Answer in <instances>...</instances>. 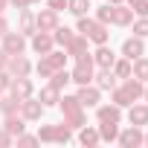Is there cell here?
<instances>
[{
    "mask_svg": "<svg viewBox=\"0 0 148 148\" xmlns=\"http://www.w3.org/2000/svg\"><path fill=\"white\" fill-rule=\"evenodd\" d=\"M70 82H73V79H70V73H67L64 67H61V70H55L52 76H49V84H52V87H58V90H61V87H67Z\"/></svg>",
    "mask_w": 148,
    "mask_h": 148,
    "instance_id": "f1b7e54d",
    "label": "cell"
},
{
    "mask_svg": "<svg viewBox=\"0 0 148 148\" xmlns=\"http://www.w3.org/2000/svg\"><path fill=\"white\" fill-rule=\"evenodd\" d=\"M9 90H12V96H18V99L23 102V99H29V96L35 93V84L29 82V76H21V79H15V82H12V87H9Z\"/></svg>",
    "mask_w": 148,
    "mask_h": 148,
    "instance_id": "8fae6325",
    "label": "cell"
},
{
    "mask_svg": "<svg viewBox=\"0 0 148 148\" xmlns=\"http://www.w3.org/2000/svg\"><path fill=\"white\" fill-rule=\"evenodd\" d=\"M6 70L12 73L15 79H21V76H29V73H32V64H29V58H23V52H21V55H9Z\"/></svg>",
    "mask_w": 148,
    "mask_h": 148,
    "instance_id": "52a82bcc",
    "label": "cell"
},
{
    "mask_svg": "<svg viewBox=\"0 0 148 148\" xmlns=\"http://www.w3.org/2000/svg\"><path fill=\"white\" fill-rule=\"evenodd\" d=\"M32 3H41V0H29V6H32Z\"/></svg>",
    "mask_w": 148,
    "mask_h": 148,
    "instance_id": "c3c4849f",
    "label": "cell"
},
{
    "mask_svg": "<svg viewBox=\"0 0 148 148\" xmlns=\"http://www.w3.org/2000/svg\"><path fill=\"white\" fill-rule=\"evenodd\" d=\"M12 82H15V76L9 70H0V93H6L9 87H12Z\"/></svg>",
    "mask_w": 148,
    "mask_h": 148,
    "instance_id": "8d00e7d4",
    "label": "cell"
},
{
    "mask_svg": "<svg viewBox=\"0 0 148 148\" xmlns=\"http://www.w3.org/2000/svg\"><path fill=\"white\" fill-rule=\"evenodd\" d=\"M38 99H41V105H44V108H52V105H58L61 90H58V87H52V84H47V87L41 90V96H38Z\"/></svg>",
    "mask_w": 148,
    "mask_h": 148,
    "instance_id": "7402d4cb",
    "label": "cell"
},
{
    "mask_svg": "<svg viewBox=\"0 0 148 148\" xmlns=\"http://www.w3.org/2000/svg\"><path fill=\"white\" fill-rule=\"evenodd\" d=\"M79 32L87 35V41H93V44H108V38H110L108 23H99L96 18H87V15L79 18Z\"/></svg>",
    "mask_w": 148,
    "mask_h": 148,
    "instance_id": "7a4b0ae2",
    "label": "cell"
},
{
    "mask_svg": "<svg viewBox=\"0 0 148 148\" xmlns=\"http://www.w3.org/2000/svg\"><path fill=\"white\" fill-rule=\"evenodd\" d=\"M6 6H9V0H0V15L6 12Z\"/></svg>",
    "mask_w": 148,
    "mask_h": 148,
    "instance_id": "ee69618b",
    "label": "cell"
},
{
    "mask_svg": "<svg viewBox=\"0 0 148 148\" xmlns=\"http://www.w3.org/2000/svg\"><path fill=\"white\" fill-rule=\"evenodd\" d=\"M58 108H61V113H64V125H70L73 131L82 128V125H87L84 108H82L79 96H64V99H58Z\"/></svg>",
    "mask_w": 148,
    "mask_h": 148,
    "instance_id": "6da1fadb",
    "label": "cell"
},
{
    "mask_svg": "<svg viewBox=\"0 0 148 148\" xmlns=\"http://www.w3.org/2000/svg\"><path fill=\"white\" fill-rule=\"evenodd\" d=\"M23 122H26L23 116H18V113H12V116H6V122H3V128H6V131H9L12 136H21V134H23V128H26Z\"/></svg>",
    "mask_w": 148,
    "mask_h": 148,
    "instance_id": "603a6c76",
    "label": "cell"
},
{
    "mask_svg": "<svg viewBox=\"0 0 148 148\" xmlns=\"http://www.w3.org/2000/svg\"><path fill=\"white\" fill-rule=\"evenodd\" d=\"M26 49V35L23 32H6L3 35V52L6 55H21Z\"/></svg>",
    "mask_w": 148,
    "mask_h": 148,
    "instance_id": "277c9868",
    "label": "cell"
},
{
    "mask_svg": "<svg viewBox=\"0 0 148 148\" xmlns=\"http://www.w3.org/2000/svg\"><path fill=\"white\" fill-rule=\"evenodd\" d=\"M113 61H116L113 49H110L108 44H99V49L93 52V64H96V67H113Z\"/></svg>",
    "mask_w": 148,
    "mask_h": 148,
    "instance_id": "e0dca14e",
    "label": "cell"
},
{
    "mask_svg": "<svg viewBox=\"0 0 148 148\" xmlns=\"http://www.w3.org/2000/svg\"><path fill=\"white\" fill-rule=\"evenodd\" d=\"M116 139H119V145H125V148H136V145H142V131H139L136 125H131V128L122 131Z\"/></svg>",
    "mask_w": 148,
    "mask_h": 148,
    "instance_id": "9a60e30c",
    "label": "cell"
},
{
    "mask_svg": "<svg viewBox=\"0 0 148 148\" xmlns=\"http://www.w3.org/2000/svg\"><path fill=\"white\" fill-rule=\"evenodd\" d=\"M99 136L105 139V142H113L116 136H119V122H99Z\"/></svg>",
    "mask_w": 148,
    "mask_h": 148,
    "instance_id": "cb8c5ba5",
    "label": "cell"
},
{
    "mask_svg": "<svg viewBox=\"0 0 148 148\" xmlns=\"http://www.w3.org/2000/svg\"><path fill=\"white\" fill-rule=\"evenodd\" d=\"M79 142L90 148V145H99V142H102V136H99V131H96V128H87V125H82V134H79Z\"/></svg>",
    "mask_w": 148,
    "mask_h": 148,
    "instance_id": "d4e9b609",
    "label": "cell"
},
{
    "mask_svg": "<svg viewBox=\"0 0 148 148\" xmlns=\"http://www.w3.org/2000/svg\"><path fill=\"white\" fill-rule=\"evenodd\" d=\"M131 9H134V15H139V18H148V0H134V3H128Z\"/></svg>",
    "mask_w": 148,
    "mask_h": 148,
    "instance_id": "d590c367",
    "label": "cell"
},
{
    "mask_svg": "<svg viewBox=\"0 0 148 148\" xmlns=\"http://www.w3.org/2000/svg\"><path fill=\"white\" fill-rule=\"evenodd\" d=\"M35 23H38L41 32H52V29L58 26V12H55V9H41V12L35 15Z\"/></svg>",
    "mask_w": 148,
    "mask_h": 148,
    "instance_id": "9c48e42d",
    "label": "cell"
},
{
    "mask_svg": "<svg viewBox=\"0 0 148 148\" xmlns=\"http://www.w3.org/2000/svg\"><path fill=\"white\" fill-rule=\"evenodd\" d=\"M18 139V145H35L38 142V136H29V134H21V136H15Z\"/></svg>",
    "mask_w": 148,
    "mask_h": 148,
    "instance_id": "f35d334b",
    "label": "cell"
},
{
    "mask_svg": "<svg viewBox=\"0 0 148 148\" xmlns=\"http://www.w3.org/2000/svg\"><path fill=\"white\" fill-rule=\"evenodd\" d=\"M47 58H49V64H52L55 70H61V67L67 64V52H58V49H49V52H47Z\"/></svg>",
    "mask_w": 148,
    "mask_h": 148,
    "instance_id": "4dcf8cb0",
    "label": "cell"
},
{
    "mask_svg": "<svg viewBox=\"0 0 148 148\" xmlns=\"http://www.w3.org/2000/svg\"><path fill=\"white\" fill-rule=\"evenodd\" d=\"M113 76L116 79H131V58H122V61H113Z\"/></svg>",
    "mask_w": 148,
    "mask_h": 148,
    "instance_id": "83f0119b",
    "label": "cell"
},
{
    "mask_svg": "<svg viewBox=\"0 0 148 148\" xmlns=\"http://www.w3.org/2000/svg\"><path fill=\"white\" fill-rule=\"evenodd\" d=\"M128 122L136 125V128H145V125H148V105H131Z\"/></svg>",
    "mask_w": 148,
    "mask_h": 148,
    "instance_id": "ac0fdd59",
    "label": "cell"
},
{
    "mask_svg": "<svg viewBox=\"0 0 148 148\" xmlns=\"http://www.w3.org/2000/svg\"><path fill=\"white\" fill-rule=\"evenodd\" d=\"M131 21H134V9L125 6V3H116V6H113V15H110V23H116V26H131Z\"/></svg>",
    "mask_w": 148,
    "mask_h": 148,
    "instance_id": "7c38bea8",
    "label": "cell"
},
{
    "mask_svg": "<svg viewBox=\"0 0 148 148\" xmlns=\"http://www.w3.org/2000/svg\"><path fill=\"white\" fill-rule=\"evenodd\" d=\"M96 119H99V122H119V119H122V108L113 105V102H110V105H102V108L96 105Z\"/></svg>",
    "mask_w": 148,
    "mask_h": 148,
    "instance_id": "4fadbf2b",
    "label": "cell"
},
{
    "mask_svg": "<svg viewBox=\"0 0 148 148\" xmlns=\"http://www.w3.org/2000/svg\"><path fill=\"white\" fill-rule=\"evenodd\" d=\"M108 3H110V6H116V3H125V0H108Z\"/></svg>",
    "mask_w": 148,
    "mask_h": 148,
    "instance_id": "f6af8a7d",
    "label": "cell"
},
{
    "mask_svg": "<svg viewBox=\"0 0 148 148\" xmlns=\"http://www.w3.org/2000/svg\"><path fill=\"white\" fill-rule=\"evenodd\" d=\"M21 116L26 119V122H38L41 116H44V105H41V99H23L21 102Z\"/></svg>",
    "mask_w": 148,
    "mask_h": 148,
    "instance_id": "8992f818",
    "label": "cell"
},
{
    "mask_svg": "<svg viewBox=\"0 0 148 148\" xmlns=\"http://www.w3.org/2000/svg\"><path fill=\"white\" fill-rule=\"evenodd\" d=\"M110 15H113V6H110V3H105V6L96 9V21H99V23H110Z\"/></svg>",
    "mask_w": 148,
    "mask_h": 148,
    "instance_id": "836d02e7",
    "label": "cell"
},
{
    "mask_svg": "<svg viewBox=\"0 0 148 148\" xmlns=\"http://www.w3.org/2000/svg\"><path fill=\"white\" fill-rule=\"evenodd\" d=\"M142 96H145V102H148V84H145V90H142Z\"/></svg>",
    "mask_w": 148,
    "mask_h": 148,
    "instance_id": "bcb514c9",
    "label": "cell"
},
{
    "mask_svg": "<svg viewBox=\"0 0 148 148\" xmlns=\"http://www.w3.org/2000/svg\"><path fill=\"white\" fill-rule=\"evenodd\" d=\"M12 142H15V136H12V134H9L6 128H0V145L6 148V145H12Z\"/></svg>",
    "mask_w": 148,
    "mask_h": 148,
    "instance_id": "74e56055",
    "label": "cell"
},
{
    "mask_svg": "<svg viewBox=\"0 0 148 148\" xmlns=\"http://www.w3.org/2000/svg\"><path fill=\"white\" fill-rule=\"evenodd\" d=\"M38 142H55V125L38 128Z\"/></svg>",
    "mask_w": 148,
    "mask_h": 148,
    "instance_id": "d6a6232c",
    "label": "cell"
},
{
    "mask_svg": "<svg viewBox=\"0 0 148 148\" xmlns=\"http://www.w3.org/2000/svg\"><path fill=\"white\" fill-rule=\"evenodd\" d=\"M67 12H73L76 18L90 12V0H67Z\"/></svg>",
    "mask_w": 148,
    "mask_h": 148,
    "instance_id": "484cf974",
    "label": "cell"
},
{
    "mask_svg": "<svg viewBox=\"0 0 148 148\" xmlns=\"http://www.w3.org/2000/svg\"><path fill=\"white\" fill-rule=\"evenodd\" d=\"M64 52H67V55H73L76 61H82V58H90V52H87V35L76 32V35H73V41L64 47Z\"/></svg>",
    "mask_w": 148,
    "mask_h": 148,
    "instance_id": "5b68a950",
    "label": "cell"
},
{
    "mask_svg": "<svg viewBox=\"0 0 148 148\" xmlns=\"http://www.w3.org/2000/svg\"><path fill=\"white\" fill-rule=\"evenodd\" d=\"M70 79L76 82L79 87H82V84H93V55L76 61V67H73V73H70Z\"/></svg>",
    "mask_w": 148,
    "mask_h": 148,
    "instance_id": "3957f363",
    "label": "cell"
},
{
    "mask_svg": "<svg viewBox=\"0 0 148 148\" xmlns=\"http://www.w3.org/2000/svg\"><path fill=\"white\" fill-rule=\"evenodd\" d=\"M6 64H9V55L3 52V47H0V70H6Z\"/></svg>",
    "mask_w": 148,
    "mask_h": 148,
    "instance_id": "7bdbcfd3",
    "label": "cell"
},
{
    "mask_svg": "<svg viewBox=\"0 0 148 148\" xmlns=\"http://www.w3.org/2000/svg\"><path fill=\"white\" fill-rule=\"evenodd\" d=\"M142 145H148V134H145V136H142Z\"/></svg>",
    "mask_w": 148,
    "mask_h": 148,
    "instance_id": "7dc6e473",
    "label": "cell"
},
{
    "mask_svg": "<svg viewBox=\"0 0 148 148\" xmlns=\"http://www.w3.org/2000/svg\"><path fill=\"white\" fill-rule=\"evenodd\" d=\"M0 113H3V116H12V113H21V99L18 96H3V93H0Z\"/></svg>",
    "mask_w": 148,
    "mask_h": 148,
    "instance_id": "d6986e66",
    "label": "cell"
},
{
    "mask_svg": "<svg viewBox=\"0 0 148 148\" xmlns=\"http://www.w3.org/2000/svg\"><path fill=\"white\" fill-rule=\"evenodd\" d=\"M79 102H82V108H96V105L102 102V90H99L96 84H82Z\"/></svg>",
    "mask_w": 148,
    "mask_h": 148,
    "instance_id": "ba28073f",
    "label": "cell"
},
{
    "mask_svg": "<svg viewBox=\"0 0 148 148\" xmlns=\"http://www.w3.org/2000/svg\"><path fill=\"white\" fill-rule=\"evenodd\" d=\"M35 73H38V76H41V79H49V76H52V73H55V67L49 64V58H47V55H41V61L35 64Z\"/></svg>",
    "mask_w": 148,
    "mask_h": 148,
    "instance_id": "f546056e",
    "label": "cell"
},
{
    "mask_svg": "<svg viewBox=\"0 0 148 148\" xmlns=\"http://www.w3.org/2000/svg\"><path fill=\"white\" fill-rule=\"evenodd\" d=\"M73 35H76V32L67 29V26H55V29H52V41H55V44H61V47H67V44L73 41Z\"/></svg>",
    "mask_w": 148,
    "mask_h": 148,
    "instance_id": "4316f807",
    "label": "cell"
},
{
    "mask_svg": "<svg viewBox=\"0 0 148 148\" xmlns=\"http://www.w3.org/2000/svg\"><path fill=\"white\" fill-rule=\"evenodd\" d=\"M131 76H134V79H139L142 84L148 82V58H145V55H139V58H134V61H131Z\"/></svg>",
    "mask_w": 148,
    "mask_h": 148,
    "instance_id": "ffe728a7",
    "label": "cell"
},
{
    "mask_svg": "<svg viewBox=\"0 0 148 148\" xmlns=\"http://www.w3.org/2000/svg\"><path fill=\"white\" fill-rule=\"evenodd\" d=\"M6 32H9V23H6V18H3V15H0V38H3Z\"/></svg>",
    "mask_w": 148,
    "mask_h": 148,
    "instance_id": "b9f144b4",
    "label": "cell"
},
{
    "mask_svg": "<svg viewBox=\"0 0 148 148\" xmlns=\"http://www.w3.org/2000/svg\"><path fill=\"white\" fill-rule=\"evenodd\" d=\"M21 32H23V35H35V32H38L35 15H32L29 9H21Z\"/></svg>",
    "mask_w": 148,
    "mask_h": 148,
    "instance_id": "44dd1931",
    "label": "cell"
},
{
    "mask_svg": "<svg viewBox=\"0 0 148 148\" xmlns=\"http://www.w3.org/2000/svg\"><path fill=\"white\" fill-rule=\"evenodd\" d=\"M52 44H55V41H52L49 32H41V29H38V32L32 35V49H35L38 55H47V52L52 49Z\"/></svg>",
    "mask_w": 148,
    "mask_h": 148,
    "instance_id": "5bb4252c",
    "label": "cell"
},
{
    "mask_svg": "<svg viewBox=\"0 0 148 148\" xmlns=\"http://www.w3.org/2000/svg\"><path fill=\"white\" fill-rule=\"evenodd\" d=\"M47 6L55 9V12H61V9H67V0H47Z\"/></svg>",
    "mask_w": 148,
    "mask_h": 148,
    "instance_id": "ab89813d",
    "label": "cell"
},
{
    "mask_svg": "<svg viewBox=\"0 0 148 148\" xmlns=\"http://www.w3.org/2000/svg\"><path fill=\"white\" fill-rule=\"evenodd\" d=\"M70 139H73V128L64 125V122L55 125V142H70Z\"/></svg>",
    "mask_w": 148,
    "mask_h": 148,
    "instance_id": "1f68e13d",
    "label": "cell"
},
{
    "mask_svg": "<svg viewBox=\"0 0 148 148\" xmlns=\"http://www.w3.org/2000/svg\"><path fill=\"white\" fill-rule=\"evenodd\" d=\"M131 23H134V35L148 38V18H139V21H131Z\"/></svg>",
    "mask_w": 148,
    "mask_h": 148,
    "instance_id": "e575fe53",
    "label": "cell"
},
{
    "mask_svg": "<svg viewBox=\"0 0 148 148\" xmlns=\"http://www.w3.org/2000/svg\"><path fill=\"white\" fill-rule=\"evenodd\" d=\"M9 3H12L18 12H21V9H29V0H9Z\"/></svg>",
    "mask_w": 148,
    "mask_h": 148,
    "instance_id": "60d3db41",
    "label": "cell"
},
{
    "mask_svg": "<svg viewBox=\"0 0 148 148\" xmlns=\"http://www.w3.org/2000/svg\"><path fill=\"white\" fill-rule=\"evenodd\" d=\"M122 55L125 58H139V55H145V41L139 38V35H134V38H125V44H122Z\"/></svg>",
    "mask_w": 148,
    "mask_h": 148,
    "instance_id": "30bf717a",
    "label": "cell"
},
{
    "mask_svg": "<svg viewBox=\"0 0 148 148\" xmlns=\"http://www.w3.org/2000/svg\"><path fill=\"white\" fill-rule=\"evenodd\" d=\"M96 87L99 90H113L116 87V76H113V70L110 67H99V73H96Z\"/></svg>",
    "mask_w": 148,
    "mask_h": 148,
    "instance_id": "2e32d148",
    "label": "cell"
}]
</instances>
